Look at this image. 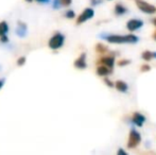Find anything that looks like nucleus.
Here are the masks:
<instances>
[{"label": "nucleus", "mask_w": 156, "mask_h": 155, "mask_svg": "<svg viewBox=\"0 0 156 155\" xmlns=\"http://www.w3.org/2000/svg\"><path fill=\"white\" fill-rule=\"evenodd\" d=\"M131 121L133 122L135 125L142 126L144 122H146V117H144L142 114H140V113H134L133 116H132Z\"/></svg>", "instance_id": "6e6552de"}, {"label": "nucleus", "mask_w": 156, "mask_h": 155, "mask_svg": "<svg viewBox=\"0 0 156 155\" xmlns=\"http://www.w3.org/2000/svg\"><path fill=\"white\" fill-rule=\"evenodd\" d=\"M153 38H154V39H155V41H156V32H155V33H154V34H153Z\"/></svg>", "instance_id": "c756f323"}, {"label": "nucleus", "mask_w": 156, "mask_h": 155, "mask_svg": "<svg viewBox=\"0 0 156 155\" xmlns=\"http://www.w3.org/2000/svg\"><path fill=\"white\" fill-rule=\"evenodd\" d=\"M64 41H65V36H64V34H62L61 32H56V33L50 38L49 43H48V46H49L52 50H58L63 47Z\"/></svg>", "instance_id": "f03ea898"}, {"label": "nucleus", "mask_w": 156, "mask_h": 155, "mask_svg": "<svg viewBox=\"0 0 156 155\" xmlns=\"http://www.w3.org/2000/svg\"><path fill=\"white\" fill-rule=\"evenodd\" d=\"M104 83H105V84H106L108 87H111V88L115 87V83H113L111 80H109V79H107V78H105V79H104Z\"/></svg>", "instance_id": "aec40b11"}, {"label": "nucleus", "mask_w": 156, "mask_h": 155, "mask_svg": "<svg viewBox=\"0 0 156 155\" xmlns=\"http://www.w3.org/2000/svg\"><path fill=\"white\" fill-rule=\"evenodd\" d=\"M135 2H136V5L138 6V9H139L141 12L146 13V14L151 15V14H154L156 12L155 5L148 3L147 1H144V0H135Z\"/></svg>", "instance_id": "20e7f679"}, {"label": "nucleus", "mask_w": 156, "mask_h": 155, "mask_svg": "<svg viewBox=\"0 0 156 155\" xmlns=\"http://www.w3.org/2000/svg\"><path fill=\"white\" fill-rule=\"evenodd\" d=\"M127 155V153H126V152H125L124 151V150H122V149H120L119 150V151H118V155Z\"/></svg>", "instance_id": "a878e982"}, {"label": "nucleus", "mask_w": 156, "mask_h": 155, "mask_svg": "<svg viewBox=\"0 0 156 155\" xmlns=\"http://www.w3.org/2000/svg\"><path fill=\"white\" fill-rule=\"evenodd\" d=\"M3 85H4V80L2 79V80H0V89L3 87Z\"/></svg>", "instance_id": "cd10ccee"}, {"label": "nucleus", "mask_w": 156, "mask_h": 155, "mask_svg": "<svg viewBox=\"0 0 156 155\" xmlns=\"http://www.w3.org/2000/svg\"><path fill=\"white\" fill-rule=\"evenodd\" d=\"M153 58H156V52H153Z\"/></svg>", "instance_id": "7c9ffc66"}, {"label": "nucleus", "mask_w": 156, "mask_h": 155, "mask_svg": "<svg viewBox=\"0 0 156 155\" xmlns=\"http://www.w3.org/2000/svg\"><path fill=\"white\" fill-rule=\"evenodd\" d=\"M115 88L118 91H121V93H126L129 90V85L124 82V81H117L115 83Z\"/></svg>", "instance_id": "f8f14e48"}, {"label": "nucleus", "mask_w": 156, "mask_h": 155, "mask_svg": "<svg viewBox=\"0 0 156 155\" xmlns=\"http://www.w3.org/2000/svg\"><path fill=\"white\" fill-rule=\"evenodd\" d=\"M62 6H69L72 3V0H61Z\"/></svg>", "instance_id": "4be33fe9"}, {"label": "nucleus", "mask_w": 156, "mask_h": 155, "mask_svg": "<svg viewBox=\"0 0 156 155\" xmlns=\"http://www.w3.org/2000/svg\"><path fill=\"white\" fill-rule=\"evenodd\" d=\"M153 23H154V25H155V27H156V18H154V19H153Z\"/></svg>", "instance_id": "c85d7f7f"}, {"label": "nucleus", "mask_w": 156, "mask_h": 155, "mask_svg": "<svg viewBox=\"0 0 156 155\" xmlns=\"http://www.w3.org/2000/svg\"><path fill=\"white\" fill-rule=\"evenodd\" d=\"M37 2H41V3H48L50 2V0H36Z\"/></svg>", "instance_id": "bb28decb"}, {"label": "nucleus", "mask_w": 156, "mask_h": 155, "mask_svg": "<svg viewBox=\"0 0 156 155\" xmlns=\"http://www.w3.org/2000/svg\"><path fill=\"white\" fill-rule=\"evenodd\" d=\"M129 63H131V61H129V60H120L119 62H118V65H119L120 67H122V66H126V65H129Z\"/></svg>", "instance_id": "6ab92c4d"}, {"label": "nucleus", "mask_w": 156, "mask_h": 155, "mask_svg": "<svg viewBox=\"0 0 156 155\" xmlns=\"http://www.w3.org/2000/svg\"><path fill=\"white\" fill-rule=\"evenodd\" d=\"M141 58H142V60L146 61V62H149V61H151L152 58H153V52L149 51V50H146V51L142 52Z\"/></svg>", "instance_id": "2eb2a0df"}, {"label": "nucleus", "mask_w": 156, "mask_h": 155, "mask_svg": "<svg viewBox=\"0 0 156 155\" xmlns=\"http://www.w3.org/2000/svg\"><path fill=\"white\" fill-rule=\"evenodd\" d=\"M9 32V25L6 21H1L0 23V37L2 35H5Z\"/></svg>", "instance_id": "4468645a"}, {"label": "nucleus", "mask_w": 156, "mask_h": 155, "mask_svg": "<svg viewBox=\"0 0 156 155\" xmlns=\"http://www.w3.org/2000/svg\"><path fill=\"white\" fill-rule=\"evenodd\" d=\"M141 143V135L138 133L135 129H132L129 135V141H127V147L134 149Z\"/></svg>", "instance_id": "7ed1b4c3"}, {"label": "nucleus", "mask_w": 156, "mask_h": 155, "mask_svg": "<svg viewBox=\"0 0 156 155\" xmlns=\"http://www.w3.org/2000/svg\"><path fill=\"white\" fill-rule=\"evenodd\" d=\"M0 39H1L2 43H8V41H9V38H8V36H6V35H2L1 37H0Z\"/></svg>", "instance_id": "393cba45"}, {"label": "nucleus", "mask_w": 156, "mask_h": 155, "mask_svg": "<svg viewBox=\"0 0 156 155\" xmlns=\"http://www.w3.org/2000/svg\"><path fill=\"white\" fill-rule=\"evenodd\" d=\"M90 2L93 5H98V4H100L102 2V0H90Z\"/></svg>", "instance_id": "b1692460"}, {"label": "nucleus", "mask_w": 156, "mask_h": 155, "mask_svg": "<svg viewBox=\"0 0 156 155\" xmlns=\"http://www.w3.org/2000/svg\"><path fill=\"white\" fill-rule=\"evenodd\" d=\"M74 67L78 69H85L87 67V63H86V53H82L76 61H74Z\"/></svg>", "instance_id": "0eeeda50"}, {"label": "nucleus", "mask_w": 156, "mask_h": 155, "mask_svg": "<svg viewBox=\"0 0 156 155\" xmlns=\"http://www.w3.org/2000/svg\"><path fill=\"white\" fill-rule=\"evenodd\" d=\"M101 37L104 38L109 44H135L138 41V37L134 34H127V35L102 34Z\"/></svg>", "instance_id": "f257e3e1"}, {"label": "nucleus", "mask_w": 156, "mask_h": 155, "mask_svg": "<svg viewBox=\"0 0 156 155\" xmlns=\"http://www.w3.org/2000/svg\"><path fill=\"white\" fill-rule=\"evenodd\" d=\"M52 6H53V9H60L61 6H62V3H61V0H53V2H52Z\"/></svg>", "instance_id": "a211bd4d"}, {"label": "nucleus", "mask_w": 156, "mask_h": 155, "mask_svg": "<svg viewBox=\"0 0 156 155\" xmlns=\"http://www.w3.org/2000/svg\"><path fill=\"white\" fill-rule=\"evenodd\" d=\"M96 50L99 52V53H106L107 51H108V49H107L106 46L102 45V44H98V45L96 46Z\"/></svg>", "instance_id": "dca6fc26"}, {"label": "nucleus", "mask_w": 156, "mask_h": 155, "mask_svg": "<svg viewBox=\"0 0 156 155\" xmlns=\"http://www.w3.org/2000/svg\"><path fill=\"white\" fill-rule=\"evenodd\" d=\"M114 11H115V14L118 15V16H121V15H124V14H126V13H127V9L125 8L124 5L120 4V3L116 4Z\"/></svg>", "instance_id": "ddd939ff"}, {"label": "nucleus", "mask_w": 156, "mask_h": 155, "mask_svg": "<svg viewBox=\"0 0 156 155\" xmlns=\"http://www.w3.org/2000/svg\"><path fill=\"white\" fill-rule=\"evenodd\" d=\"M99 64H102V65H105V66L109 67V68L113 69L114 65H115V58L112 55L109 56H103L99 60Z\"/></svg>", "instance_id": "1a4fd4ad"}, {"label": "nucleus", "mask_w": 156, "mask_h": 155, "mask_svg": "<svg viewBox=\"0 0 156 155\" xmlns=\"http://www.w3.org/2000/svg\"><path fill=\"white\" fill-rule=\"evenodd\" d=\"M28 33V28L27 25L25 23H21V21H18L17 23V28H16V34L19 36V37H25Z\"/></svg>", "instance_id": "9d476101"}, {"label": "nucleus", "mask_w": 156, "mask_h": 155, "mask_svg": "<svg viewBox=\"0 0 156 155\" xmlns=\"http://www.w3.org/2000/svg\"><path fill=\"white\" fill-rule=\"evenodd\" d=\"M97 73H98V76H100V77H106V76L112 73V68L101 64L100 66H98V68H97Z\"/></svg>", "instance_id": "9b49d317"}, {"label": "nucleus", "mask_w": 156, "mask_h": 155, "mask_svg": "<svg viewBox=\"0 0 156 155\" xmlns=\"http://www.w3.org/2000/svg\"><path fill=\"white\" fill-rule=\"evenodd\" d=\"M94 11L91 8H86L84 11L82 12V14L78 17L76 19V25H81V23H84L85 21L89 20L94 17Z\"/></svg>", "instance_id": "39448f33"}, {"label": "nucleus", "mask_w": 156, "mask_h": 155, "mask_svg": "<svg viewBox=\"0 0 156 155\" xmlns=\"http://www.w3.org/2000/svg\"><path fill=\"white\" fill-rule=\"evenodd\" d=\"M26 1H28V2H32L33 0H26Z\"/></svg>", "instance_id": "2f4dec72"}, {"label": "nucleus", "mask_w": 156, "mask_h": 155, "mask_svg": "<svg viewBox=\"0 0 156 155\" xmlns=\"http://www.w3.org/2000/svg\"><path fill=\"white\" fill-rule=\"evenodd\" d=\"M25 63H26L25 56H21V58H19L18 60H17V65H18V66H23V65H25Z\"/></svg>", "instance_id": "412c9836"}, {"label": "nucleus", "mask_w": 156, "mask_h": 155, "mask_svg": "<svg viewBox=\"0 0 156 155\" xmlns=\"http://www.w3.org/2000/svg\"><path fill=\"white\" fill-rule=\"evenodd\" d=\"M142 26H144V21L141 19H131L126 23L127 30L131 32L137 31L140 28H142Z\"/></svg>", "instance_id": "423d86ee"}, {"label": "nucleus", "mask_w": 156, "mask_h": 155, "mask_svg": "<svg viewBox=\"0 0 156 155\" xmlns=\"http://www.w3.org/2000/svg\"><path fill=\"white\" fill-rule=\"evenodd\" d=\"M150 69H151V67L149 66V65H147V64L142 65V66L140 67V70H141L142 72H146V71H150Z\"/></svg>", "instance_id": "5701e85b"}, {"label": "nucleus", "mask_w": 156, "mask_h": 155, "mask_svg": "<svg viewBox=\"0 0 156 155\" xmlns=\"http://www.w3.org/2000/svg\"><path fill=\"white\" fill-rule=\"evenodd\" d=\"M65 16H66V18H68V19H72V18H74V16H76V14H74V11H72V10H68V11H66Z\"/></svg>", "instance_id": "f3484780"}]
</instances>
